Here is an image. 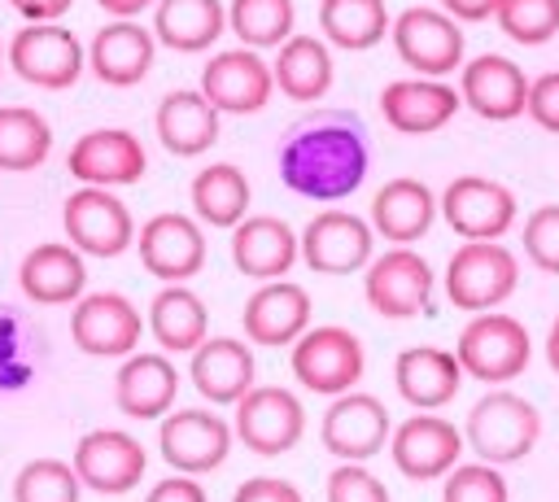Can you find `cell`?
I'll use <instances>...</instances> for the list:
<instances>
[{
	"label": "cell",
	"mask_w": 559,
	"mask_h": 502,
	"mask_svg": "<svg viewBox=\"0 0 559 502\" xmlns=\"http://www.w3.org/2000/svg\"><path fill=\"white\" fill-rule=\"evenodd\" d=\"M245 336L253 345H293L306 327H310V292L293 279H266L258 284V292L245 301Z\"/></svg>",
	"instance_id": "cell-28"
},
{
	"label": "cell",
	"mask_w": 559,
	"mask_h": 502,
	"mask_svg": "<svg viewBox=\"0 0 559 502\" xmlns=\"http://www.w3.org/2000/svg\"><path fill=\"white\" fill-rule=\"evenodd\" d=\"M9 4L26 22H61L74 9V0H9Z\"/></svg>",
	"instance_id": "cell-47"
},
{
	"label": "cell",
	"mask_w": 559,
	"mask_h": 502,
	"mask_svg": "<svg viewBox=\"0 0 559 502\" xmlns=\"http://www.w3.org/2000/svg\"><path fill=\"white\" fill-rule=\"evenodd\" d=\"M493 22L507 39L537 48V44H550L559 35V0H502Z\"/></svg>",
	"instance_id": "cell-40"
},
{
	"label": "cell",
	"mask_w": 559,
	"mask_h": 502,
	"mask_svg": "<svg viewBox=\"0 0 559 502\" xmlns=\"http://www.w3.org/2000/svg\"><path fill=\"white\" fill-rule=\"evenodd\" d=\"M96 4H100L109 17H140V13L153 9L157 0H96Z\"/></svg>",
	"instance_id": "cell-49"
},
{
	"label": "cell",
	"mask_w": 559,
	"mask_h": 502,
	"mask_svg": "<svg viewBox=\"0 0 559 502\" xmlns=\"http://www.w3.org/2000/svg\"><path fill=\"white\" fill-rule=\"evenodd\" d=\"M393 26L384 0H319V31L332 48L362 52L376 48Z\"/></svg>",
	"instance_id": "cell-36"
},
{
	"label": "cell",
	"mask_w": 559,
	"mask_h": 502,
	"mask_svg": "<svg viewBox=\"0 0 559 502\" xmlns=\"http://www.w3.org/2000/svg\"><path fill=\"white\" fill-rule=\"evenodd\" d=\"M144 336V319L122 292H87L70 310V340L92 358H127Z\"/></svg>",
	"instance_id": "cell-18"
},
{
	"label": "cell",
	"mask_w": 559,
	"mask_h": 502,
	"mask_svg": "<svg viewBox=\"0 0 559 502\" xmlns=\"http://www.w3.org/2000/svg\"><path fill=\"white\" fill-rule=\"evenodd\" d=\"M367 223L389 244H415L437 223V196H432V188L424 179L397 175V179H389V183L376 188Z\"/></svg>",
	"instance_id": "cell-27"
},
{
	"label": "cell",
	"mask_w": 559,
	"mask_h": 502,
	"mask_svg": "<svg viewBox=\"0 0 559 502\" xmlns=\"http://www.w3.org/2000/svg\"><path fill=\"white\" fill-rule=\"evenodd\" d=\"M459 109H463V96L445 79L411 74V79H393L380 87V113L397 135H432L450 127Z\"/></svg>",
	"instance_id": "cell-22"
},
{
	"label": "cell",
	"mask_w": 559,
	"mask_h": 502,
	"mask_svg": "<svg viewBox=\"0 0 559 502\" xmlns=\"http://www.w3.org/2000/svg\"><path fill=\"white\" fill-rule=\"evenodd\" d=\"M542 441V415L528 397L493 384L472 410H467V423H463V445L480 458V463H493V467H507V463H520L533 454V445Z\"/></svg>",
	"instance_id": "cell-2"
},
{
	"label": "cell",
	"mask_w": 559,
	"mask_h": 502,
	"mask_svg": "<svg viewBox=\"0 0 559 502\" xmlns=\"http://www.w3.org/2000/svg\"><path fill=\"white\" fill-rule=\"evenodd\" d=\"M463 428H454L450 419L441 415H411L393 428L389 437V454H393V467L406 476V480H441L459 454H463Z\"/></svg>",
	"instance_id": "cell-20"
},
{
	"label": "cell",
	"mask_w": 559,
	"mask_h": 502,
	"mask_svg": "<svg viewBox=\"0 0 559 502\" xmlns=\"http://www.w3.org/2000/svg\"><path fill=\"white\" fill-rule=\"evenodd\" d=\"M389 437H393V419H389L384 402L376 393H358V389L336 393L332 406L323 410V423H319L323 450L341 463L376 458L380 450H389Z\"/></svg>",
	"instance_id": "cell-12"
},
{
	"label": "cell",
	"mask_w": 559,
	"mask_h": 502,
	"mask_svg": "<svg viewBox=\"0 0 559 502\" xmlns=\"http://www.w3.org/2000/svg\"><path fill=\"white\" fill-rule=\"evenodd\" d=\"M301 258L297 231L275 214H245L231 227V262L245 279H284Z\"/></svg>",
	"instance_id": "cell-24"
},
{
	"label": "cell",
	"mask_w": 559,
	"mask_h": 502,
	"mask_svg": "<svg viewBox=\"0 0 559 502\" xmlns=\"http://www.w3.org/2000/svg\"><path fill=\"white\" fill-rule=\"evenodd\" d=\"M454 358H459L463 375H472V380H480V384L493 389V384H507V380H515V375L528 371L533 340H528V327L515 314L480 310L459 332Z\"/></svg>",
	"instance_id": "cell-3"
},
{
	"label": "cell",
	"mask_w": 559,
	"mask_h": 502,
	"mask_svg": "<svg viewBox=\"0 0 559 502\" xmlns=\"http://www.w3.org/2000/svg\"><path fill=\"white\" fill-rule=\"evenodd\" d=\"M197 87L205 92V100H210L218 113H236V118L266 109L271 96H275L271 61H266L258 48H245V44L214 52V57L201 65V83H197Z\"/></svg>",
	"instance_id": "cell-13"
},
{
	"label": "cell",
	"mask_w": 559,
	"mask_h": 502,
	"mask_svg": "<svg viewBox=\"0 0 559 502\" xmlns=\"http://www.w3.org/2000/svg\"><path fill=\"white\" fill-rule=\"evenodd\" d=\"M4 48H9V70L44 92H66L87 70V48L61 22H26Z\"/></svg>",
	"instance_id": "cell-6"
},
{
	"label": "cell",
	"mask_w": 559,
	"mask_h": 502,
	"mask_svg": "<svg viewBox=\"0 0 559 502\" xmlns=\"http://www.w3.org/2000/svg\"><path fill=\"white\" fill-rule=\"evenodd\" d=\"M66 170L92 188H127V183L144 179L148 153H144L140 135H131L127 127H96L70 144Z\"/></svg>",
	"instance_id": "cell-17"
},
{
	"label": "cell",
	"mask_w": 559,
	"mask_h": 502,
	"mask_svg": "<svg viewBox=\"0 0 559 502\" xmlns=\"http://www.w3.org/2000/svg\"><path fill=\"white\" fill-rule=\"evenodd\" d=\"M144 327L153 332L162 354H192L210 332V314H205V301L188 284H162L157 297L148 301Z\"/></svg>",
	"instance_id": "cell-34"
},
{
	"label": "cell",
	"mask_w": 559,
	"mask_h": 502,
	"mask_svg": "<svg viewBox=\"0 0 559 502\" xmlns=\"http://www.w3.org/2000/svg\"><path fill=\"white\" fill-rule=\"evenodd\" d=\"M231 432L249 454H262V458L288 454L306 432L301 397L293 389H284V384H253L236 402Z\"/></svg>",
	"instance_id": "cell-9"
},
{
	"label": "cell",
	"mask_w": 559,
	"mask_h": 502,
	"mask_svg": "<svg viewBox=\"0 0 559 502\" xmlns=\"http://www.w3.org/2000/svg\"><path fill=\"white\" fill-rule=\"evenodd\" d=\"M83 480L66 458H31L13 476V502H79Z\"/></svg>",
	"instance_id": "cell-39"
},
{
	"label": "cell",
	"mask_w": 559,
	"mask_h": 502,
	"mask_svg": "<svg viewBox=\"0 0 559 502\" xmlns=\"http://www.w3.org/2000/svg\"><path fill=\"white\" fill-rule=\"evenodd\" d=\"M153 57H157V39H153V26H144L140 17H109L87 44V70L105 87L144 83L153 70Z\"/></svg>",
	"instance_id": "cell-23"
},
{
	"label": "cell",
	"mask_w": 559,
	"mask_h": 502,
	"mask_svg": "<svg viewBox=\"0 0 559 502\" xmlns=\"http://www.w3.org/2000/svg\"><path fill=\"white\" fill-rule=\"evenodd\" d=\"M520 244H524V258H528L542 275H559V205H555V201L537 205V210L524 218Z\"/></svg>",
	"instance_id": "cell-42"
},
{
	"label": "cell",
	"mask_w": 559,
	"mask_h": 502,
	"mask_svg": "<svg viewBox=\"0 0 559 502\" xmlns=\"http://www.w3.org/2000/svg\"><path fill=\"white\" fill-rule=\"evenodd\" d=\"M393 384H397L402 402H411L415 410H441L445 402L459 397V389H463V367H459L454 349L411 345V349H402L397 362H393Z\"/></svg>",
	"instance_id": "cell-31"
},
{
	"label": "cell",
	"mask_w": 559,
	"mask_h": 502,
	"mask_svg": "<svg viewBox=\"0 0 559 502\" xmlns=\"http://www.w3.org/2000/svg\"><path fill=\"white\" fill-rule=\"evenodd\" d=\"M441 502H511L507 476L493 463H454L441 476Z\"/></svg>",
	"instance_id": "cell-41"
},
{
	"label": "cell",
	"mask_w": 559,
	"mask_h": 502,
	"mask_svg": "<svg viewBox=\"0 0 559 502\" xmlns=\"http://www.w3.org/2000/svg\"><path fill=\"white\" fill-rule=\"evenodd\" d=\"M459 96L485 122H515L528 105V74L502 52H480L459 65Z\"/></svg>",
	"instance_id": "cell-21"
},
{
	"label": "cell",
	"mask_w": 559,
	"mask_h": 502,
	"mask_svg": "<svg viewBox=\"0 0 559 502\" xmlns=\"http://www.w3.org/2000/svg\"><path fill=\"white\" fill-rule=\"evenodd\" d=\"M328 502H393V498L367 463H336L328 476Z\"/></svg>",
	"instance_id": "cell-43"
},
{
	"label": "cell",
	"mask_w": 559,
	"mask_h": 502,
	"mask_svg": "<svg viewBox=\"0 0 559 502\" xmlns=\"http://www.w3.org/2000/svg\"><path fill=\"white\" fill-rule=\"evenodd\" d=\"M271 79H275V92L297 100V105H319L328 92H332V79H336V65H332V44L323 35H301L293 31L280 48H275V61H271Z\"/></svg>",
	"instance_id": "cell-29"
},
{
	"label": "cell",
	"mask_w": 559,
	"mask_h": 502,
	"mask_svg": "<svg viewBox=\"0 0 559 502\" xmlns=\"http://www.w3.org/2000/svg\"><path fill=\"white\" fill-rule=\"evenodd\" d=\"M135 249H140V262H144V271L153 279L188 284L205 266V227L197 223V214L166 210V214H153L140 227Z\"/></svg>",
	"instance_id": "cell-16"
},
{
	"label": "cell",
	"mask_w": 559,
	"mask_h": 502,
	"mask_svg": "<svg viewBox=\"0 0 559 502\" xmlns=\"http://www.w3.org/2000/svg\"><path fill=\"white\" fill-rule=\"evenodd\" d=\"M231 502H306L301 489L293 480H280V476H253L236 489Z\"/></svg>",
	"instance_id": "cell-45"
},
{
	"label": "cell",
	"mask_w": 559,
	"mask_h": 502,
	"mask_svg": "<svg viewBox=\"0 0 559 502\" xmlns=\"http://www.w3.org/2000/svg\"><path fill=\"white\" fill-rule=\"evenodd\" d=\"M288 349H293L288 362H293L297 384L310 389V393H323V397H336V393L354 389L362 380V371H367L362 340L341 323L306 327Z\"/></svg>",
	"instance_id": "cell-8"
},
{
	"label": "cell",
	"mask_w": 559,
	"mask_h": 502,
	"mask_svg": "<svg viewBox=\"0 0 559 502\" xmlns=\"http://www.w3.org/2000/svg\"><path fill=\"white\" fill-rule=\"evenodd\" d=\"M280 179L288 192L314 205H336L354 196L371 170V140L349 109H310L280 140Z\"/></svg>",
	"instance_id": "cell-1"
},
{
	"label": "cell",
	"mask_w": 559,
	"mask_h": 502,
	"mask_svg": "<svg viewBox=\"0 0 559 502\" xmlns=\"http://www.w3.org/2000/svg\"><path fill=\"white\" fill-rule=\"evenodd\" d=\"M253 349L236 336H205L188 362V380L210 406H236L253 389Z\"/></svg>",
	"instance_id": "cell-25"
},
{
	"label": "cell",
	"mask_w": 559,
	"mask_h": 502,
	"mask_svg": "<svg viewBox=\"0 0 559 502\" xmlns=\"http://www.w3.org/2000/svg\"><path fill=\"white\" fill-rule=\"evenodd\" d=\"M445 227L463 240H502L515 223V192L489 175H459L445 183L441 201H437Z\"/></svg>",
	"instance_id": "cell-11"
},
{
	"label": "cell",
	"mask_w": 559,
	"mask_h": 502,
	"mask_svg": "<svg viewBox=\"0 0 559 502\" xmlns=\"http://www.w3.org/2000/svg\"><path fill=\"white\" fill-rule=\"evenodd\" d=\"M61 227H66V240L87 258H118V253H127L135 244V218L114 196V188L79 183L66 196Z\"/></svg>",
	"instance_id": "cell-10"
},
{
	"label": "cell",
	"mask_w": 559,
	"mask_h": 502,
	"mask_svg": "<svg viewBox=\"0 0 559 502\" xmlns=\"http://www.w3.org/2000/svg\"><path fill=\"white\" fill-rule=\"evenodd\" d=\"M144 502H210V498H205V489L197 485V476L175 471V476L157 480V485L144 493Z\"/></svg>",
	"instance_id": "cell-46"
},
{
	"label": "cell",
	"mask_w": 559,
	"mask_h": 502,
	"mask_svg": "<svg viewBox=\"0 0 559 502\" xmlns=\"http://www.w3.org/2000/svg\"><path fill=\"white\" fill-rule=\"evenodd\" d=\"M179 371L162 349H135L114 375V402L127 419H162L175 406Z\"/></svg>",
	"instance_id": "cell-26"
},
{
	"label": "cell",
	"mask_w": 559,
	"mask_h": 502,
	"mask_svg": "<svg viewBox=\"0 0 559 502\" xmlns=\"http://www.w3.org/2000/svg\"><path fill=\"white\" fill-rule=\"evenodd\" d=\"M249 196H253V188H249L245 170L231 162H214V166L197 170V179L188 188L197 223L201 227H227V231L249 214Z\"/></svg>",
	"instance_id": "cell-35"
},
{
	"label": "cell",
	"mask_w": 559,
	"mask_h": 502,
	"mask_svg": "<svg viewBox=\"0 0 559 502\" xmlns=\"http://www.w3.org/2000/svg\"><path fill=\"white\" fill-rule=\"evenodd\" d=\"M362 292L367 306L384 319H415V314H432V292H437V275L428 266L424 253H415L411 244H389L384 253H376L362 266Z\"/></svg>",
	"instance_id": "cell-7"
},
{
	"label": "cell",
	"mask_w": 559,
	"mask_h": 502,
	"mask_svg": "<svg viewBox=\"0 0 559 502\" xmlns=\"http://www.w3.org/2000/svg\"><path fill=\"white\" fill-rule=\"evenodd\" d=\"M227 35L223 0H157L153 4V39L170 52H205Z\"/></svg>",
	"instance_id": "cell-33"
},
{
	"label": "cell",
	"mask_w": 559,
	"mask_h": 502,
	"mask_svg": "<svg viewBox=\"0 0 559 502\" xmlns=\"http://www.w3.org/2000/svg\"><path fill=\"white\" fill-rule=\"evenodd\" d=\"M393 52L402 57V65H411V74H428V79H450L467 57L463 44V22H454L441 4H411L393 17L389 26Z\"/></svg>",
	"instance_id": "cell-5"
},
{
	"label": "cell",
	"mask_w": 559,
	"mask_h": 502,
	"mask_svg": "<svg viewBox=\"0 0 559 502\" xmlns=\"http://www.w3.org/2000/svg\"><path fill=\"white\" fill-rule=\"evenodd\" d=\"M52 153V127L31 105H0V170H39Z\"/></svg>",
	"instance_id": "cell-37"
},
{
	"label": "cell",
	"mask_w": 559,
	"mask_h": 502,
	"mask_svg": "<svg viewBox=\"0 0 559 502\" xmlns=\"http://www.w3.org/2000/svg\"><path fill=\"white\" fill-rule=\"evenodd\" d=\"M231 441H236L231 423L214 410H201V406L166 410L162 428H157L162 458L183 476H201V471L223 467V458L231 454Z\"/></svg>",
	"instance_id": "cell-15"
},
{
	"label": "cell",
	"mask_w": 559,
	"mask_h": 502,
	"mask_svg": "<svg viewBox=\"0 0 559 502\" xmlns=\"http://www.w3.org/2000/svg\"><path fill=\"white\" fill-rule=\"evenodd\" d=\"M227 31L245 48H280L297 31V4L293 0H231L227 4Z\"/></svg>",
	"instance_id": "cell-38"
},
{
	"label": "cell",
	"mask_w": 559,
	"mask_h": 502,
	"mask_svg": "<svg viewBox=\"0 0 559 502\" xmlns=\"http://www.w3.org/2000/svg\"><path fill=\"white\" fill-rule=\"evenodd\" d=\"M218 109L205 100L201 87H175L162 96L157 113H153V131L162 140L166 153L175 157H201L205 148L218 144Z\"/></svg>",
	"instance_id": "cell-30"
},
{
	"label": "cell",
	"mask_w": 559,
	"mask_h": 502,
	"mask_svg": "<svg viewBox=\"0 0 559 502\" xmlns=\"http://www.w3.org/2000/svg\"><path fill=\"white\" fill-rule=\"evenodd\" d=\"M454 22H489L502 0H437Z\"/></svg>",
	"instance_id": "cell-48"
},
{
	"label": "cell",
	"mask_w": 559,
	"mask_h": 502,
	"mask_svg": "<svg viewBox=\"0 0 559 502\" xmlns=\"http://www.w3.org/2000/svg\"><path fill=\"white\" fill-rule=\"evenodd\" d=\"M520 284V262L502 240H463L445 262V297L454 310H498Z\"/></svg>",
	"instance_id": "cell-4"
},
{
	"label": "cell",
	"mask_w": 559,
	"mask_h": 502,
	"mask_svg": "<svg viewBox=\"0 0 559 502\" xmlns=\"http://www.w3.org/2000/svg\"><path fill=\"white\" fill-rule=\"evenodd\" d=\"M546 362H550V371L559 375V314H555V323H550V332H546Z\"/></svg>",
	"instance_id": "cell-50"
},
{
	"label": "cell",
	"mask_w": 559,
	"mask_h": 502,
	"mask_svg": "<svg viewBox=\"0 0 559 502\" xmlns=\"http://www.w3.org/2000/svg\"><path fill=\"white\" fill-rule=\"evenodd\" d=\"M70 467L79 471L83 489L118 498V493H131L140 485V476L148 467V454L122 428H92L87 437H79V445L70 454Z\"/></svg>",
	"instance_id": "cell-19"
},
{
	"label": "cell",
	"mask_w": 559,
	"mask_h": 502,
	"mask_svg": "<svg viewBox=\"0 0 559 502\" xmlns=\"http://www.w3.org/2000/svg\"><path fill=\"white\" fill-rule=\"evenodd\" d=\"M524 113L542 131L559 135V70H546V74L528 79V105H524Z\"/></svg>",
	"instance_id": "cell-44"
},
{
	"label": "cell",
	"mask_w": 559,
	"mask_h": 502,
	"mask_svg": "<svg viewBox=\"0 0 559 502\" xmlns=\"http://www.w3.org/2000/svg\"><path fill=\"white\" fill-rule=\"evenodd\" d=\"M301 262L314 275H354L376 258V231L354 210H319L301 227Z\"/></svg>",
	"instance_id": "cell-14"
},
{
	"label": "cell",
	"mask_w": 559,
	"mask_h": 502,
	"mask_svg": "<svg viewBox=\"0 0 559 502\" xmlns=\"http://www.w3.org/2000/svg\"><path fill=\"white\" fill-rule=\"evenodd\" d=\"M9 70V48H4V39H0V74Z\"/></svg>",
	"instance_id": "cell-51"
},
{
	"label": "cell",
	"mask_w": 559,
	"mask_h": 502,
	"mask_svg": "<svg viewBox=\"0 0 559 502\" xmlns=\"http://www.w3.org/2000/svg\"><path fill=\"white\" fill-rule=\"evenodd\" d=\"M17 284L35 306H70L83 297V284H87L83 253L66 240H44L22 258Z\"/></svg>",
	"instance_id": "cell-32"
}]
</instances>
